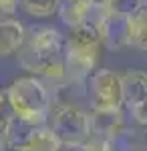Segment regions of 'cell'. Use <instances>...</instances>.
Wrapping results in <instances>:
<instances>
[{"instance_id": "cell-3", "label": "cell", "mask_w": 147, "mask_h": 151, "mask_svg": "<svg viewBox=\"0 0 147 151\" xmlns=\"http://www.w3.org/2000/svg\"><path fill=\"white\" fill-rule=\"evenodd\" d=\"M4 97L12 115L26 119L34 125H46L50 113V93L36 75L12 81Z\"/></svg>"}, {"instance_id": "cell-8", "label": "cell", "mask_w": 147, "mask_h": 151, "mask_svg": "<svg viewBox=\"0 0 147 151\" xmlns=\"http://www.w3.org/2000/svg\"><path fill=\"white\" fill-rule=\"evenodd\" d=\"M91 131L99 137L113 139L123 131V107L121 109H93L91 113Z\"/></svg>"}, {"instance_id": "cell-5", "label": "cell", "mask_w": 147, "mask_h": 151, "mask_svg": "<svg viewBox=\"0 0 147 151\" xmlns=\"http://www.w3.org/2000/svg\"><path fill=\"white\" fill-rule=\"evenodd\" d=\"M89 95L93 109H121L123 85L121 77L111 69H97L89 77Z\"/></svg>"}, {"instance_id": "cell-12", "label": "cell", "mask_w": 147, "mask_h": 151, "mask_svg": "<svg viewBox=\"0 0 147 151\" xmlns=\"http://www.w3.org/2000/svg\"><path fill=\"white\" fill-rule=\"evenodd\" d=\"M63 149V141L57 133L46 125L36 127L32 139L28 141L24 151H61Z\"/></svg>"}, {"instance_id": "cell-1", "label": "cell", "mask_w": 147, "mask_h": 151, "mask_svg": "<svg viewBox=\"0 0 147 151\" xmlns=\"http://www.w3.org/2000/svg\"><path fill=\"white\" fill-rule=\"evenodd\" d=\"M65 36L55 26L38 24L26 28V40L20 47L18 65L36 77H45L50 81L65 79V58H63Z\"/></svg>"}, {"instance_id": "cell-13", "label": "cell", "mask_w": 147, "mask_h": 151, "mask_svg": "<svg viewBox=\"0 0 147 151\" xmlns=\"http://www.w3.org/2000/svg\"><path fill=\"white\" fill-rule=\"evenodd\" d=\"M18 8L32 18H50L57 14L58 0H20Z\"/></svg>"}, {"instance_id": "cell-11", "label": "cell", "mask_w": 147, "mask_h": 151, "mask_svg": "<svg viewBox=\"0 0 147 151\" xmlns=\"http://www.w3.org/2000/svg\"><path fill=\"white\" fill-rule=\"evenodd\" d=\"M127 47L147 50V4L127 16Z\"/></svg>"}, {"instance_id": "cell-18", "label": "cell", "mask_w": 147, "mask_h": 151, "mask_svg": "<svg viewBox=\"0 0 147 151\" xmlns=\"http://www.w3.org/2000/svg\"><path fill=\"white\" fill-rule=\"evenodd\" d=\"M61 151H63V149H61ZM67 151H79V147H68Z\"/></svg>"}, {"instance_id": "cell-9", "label": "cell", "mask_w": 147, "mask_h": 151, "mask_svg": "<svg viewBox=\"0 0 147 151\" xmlns=\"http://www.w3.org/2000/svg\"><path fill=\"white\" fill-rule=\"evenodd\" d=\"M36 127L40 125H34L26 119H20L16 115H10L6 121V127H4V139L10 151H24L28 141L32 139Z\"/></svg>"}, {"instance_id": "cell-14", "label": "cell", "mask_w": 147, "mask_h": 151, "mask_svg": "<svg viewBox=\"0 0 147 151\" xmlns=\"http://www.w3.org/2000/svg\"><path fill=\"white\" fill-rule=\"evenodd\" d=\"M145 4H147V0H107L109 12L119 14V16H131L133 12L143 8Z\"/></svg>"}, {"instance_id": "cell-4", "label": "cell", "mask_w": 147, "mask_h": 151, "mask_svg": "<svg viewBox=\"0 0 147 151\" xmlns=\"http://www.w3.org/2000/svg\"><path fill=\"white\" fill-rule=\"evenodd\" d=\"M50 129L57 133L63 145L67 147H79L83 141L93 135L91 131V117L77 105H61L55 109L50 117Z\"/></svg>"}, {"instance_id": "cell-6", "label": "cell", "mask_w": 147, "mask_h": 151, "mask_svg": "<svg viewBox=\"0 0 147 151\" xmlns=\"http://www.w3.org/2000/svg\"><path fill=\"white\" fill-rule=\"evenodd\" d=\"M26 40V26L16 16L0 18V58L16 55Z\"/></svg>"}, {"instance_id": "cell-7", "label": "cell", "mask_w": 147, "mask_h": 151, "mask_svg": "<svg viewBox=\"0 0 147 151\" xmlns=\"http://www.w3.org/2000/svg\"><path fill=\"white\" fill-rule=\"evenodd\" d=\"M123 85V105L131 111L147 105V73L129 70L121 77Z\"/></svg>"}, {"instance_id": "cell-10", "label": "cell", "mask_w": 147, "mask_h": 151, "mask_svg": "<svg viewBox=\"0 0 147 151\" xmlns=\"http://www.w3.org/2000/svg\"><path fill=\"white\" fill-rule=\"evenodd\" d=\"M91 12H93V4H87L83 0H58L57 14L61 18V22L67 24L68 28L89 22Z\"/></svg>"}, {"instance_id": "cell-17", "label": "cell", "mask_w": 147, "mask_h": 151, "mask_svg": "<svg viewBox=\"0 0 147 151\" xmlns=\"http://www.w3.org/2000/svg\"><path fill=\"white\" fill-rule=\"evenodd\" d=\"M4 107H6V97H4V93L0 91V111H4Z\"/></svg>"}, {"instance_id": "cell-16", "label": "cell", "mask_w": 147, "mask_h": 151, "mask_svg": "<svg viewBox=\"0 0 147 151\" xmlns=\"http://www.w3.org/2000/svg\"><path fill=\"white\" fill-rule=\"evenodd\" d=\"M20 0H0V18L4 16H16Z\"/></svg>"}, {"instance_id": "cell-15", "label": "cell", "mask_w": 147, "mask_h": 151, "mask_svg": "<svg viewBox=\"0 0 147 151\" xmlns=\"http://www.w3.org/2000/svg\"><path fill=\"white\" fill-rule=\"evenodd\" d=\"M79 151H115L113 145H111V141L105 139V137H93L91 135L87 141H83L79 145Z\"/></svg>"}, {"instance_id": "cell-2", "label": "cell", "mask_w": 147, "mask_h": 151, "mask_svg": "<svg viewBox=\"0 0 147 151\" xmlns=\"http://www.w3.org/2000/svg\"><path fill=\"white\" fill-rule=\"evenodd\" d=\"M99 48H101V40L91 22L73 26L63 47L65 79L73 85H81L83 81H87L97 67Z\"/></svg>"}]
</instances>
